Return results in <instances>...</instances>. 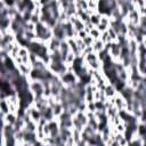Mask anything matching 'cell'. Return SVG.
<instances>
[{"label": "cell", "instance_id": "1", "mask_svg": "<svg viewBox=\"0 0 146 146\" xmlns=\"http://www.w3.org/2000/svg\"><path fill=\"white\" fill-rule=\"evenodd\" d=\"M29 90L32 92V95L34 96V99L41 98L44 96V86L42 83V81H34V80H30L29 83Z\"/></svg>", "mask_w": 146, "mask_h": 146}, {"label": "cell", "instance_id": "2", "mask_svg": "<svg viewBox=\"0 0 146 146\" xmlns=\"http://www.w3.org/2000/svg\"><path fill=\"white\" fill-rule=\"evenodd\" d=\"M113 105L119 110V112L120 111H123V110H125V107H127V100L117 92L114 97H113Z\"/></svg>", "mask_w": 146, "mask_h": 146}, {"label": "cell", "instance_id": "3", "mask_svg": "<svg viewBox=\"0 0 146 146\" xmlns=\"http://www.w3.org/2000/svg\"><path fill=\"white\" fill-rule=\"evenodd\" d=\"M60 40H58L57 38H51L48 42H47V49L49 52H54V51H58L59 50V46H60Z\"/></svg>", "mask_w": 146, "mask_h": 146}, {"label": "cell", "instance_id": "4", "mask_svg": "<svg viewBox=\"0 0 146 146\" xmlns=\"http://www.w3.org/2000/svg\"><path fill=\"white\" fill-rule=\"evenodd\" d=\"M70 51H71V49H70V46H68L67 41H66V40H63V41L60 42V46H59V52H60V55H62L63 62H64L66 55H67Z\"/></svg>", "mask_w": 146, "mask_h": 146}, {"label": "cell", "instance_id": "5", "mask_svg": "<svg viewBox=\"0 0 146 146\" xmlns=\"http://www.w3.org/2000/svg\"><path fill=\"white\" fill-rule=\"evenodd\" d=\"M104 94H105V96H106L107 98H113L117 92H116L115 88H114L112 84H107V86L105 87V89H104Z\"/></svg>", "mask_w": 146, "mask_h": 146}, {"label": "cell", "instance_id": "6", "mask_svg": "<svg viewBox=\"0 0 146 146\" xmlns=\"http://www.w3.org/2000/svg\"><path fill=\"white\" fill-rule=\"evenodd\" d=\"M105 49V43L99 39V40H95V42H94V44H92V50L95 51V52H100V51H103Z\"/></svg>", "mask_w": 146, "mask_h": 146}, {"label": "cell", "instance_id": "7", "mask_svg": "<svg viewBox=\"0 0 146 146\" xmlns=\"http://www.w3.org/2000/svg\"><path fill=\"white\" fill-rule=\"evenodd\" d=\"M0 103H1V116H6L7 114L10 113L9 105H8V103H7L6 99H2Z\"/></svg>", "mask_w": 146, "mask_h": 146}, {"label": "cell", "instance_id": "8", "mask_svg": "<svg viewBox=\"0 0 146 146\" xmlns=\"http://www.w3.org/2000/svg\"><path fill=\"white\" fill-rule=\"evenodd\" d=\"M52 111H54L55 117H59V116L62 115V113L64 112V107H63V105H62L60 103H57V104L52 107Z\"/></svg>", "mask_w": 146, "mask_h": 146}, {"label": "cell", "instance_id": "9", "mask_svg": "<svg viewBox=\"0 0 146 146\" xmlns=\"http://www.w3.org/2000/svg\"><path fill=\"white\" fill-rule=\"evenodd\" d=\"M90 23H91L94 26H97V25L100 23V14H99V13H94V14L90 16Z\"/></svg>", "mask_w": 146, "mask_h": 146}, {"label": "cell", "instance_id": "10", "mask_svg": "<svg viewBox=\"0 0 146 146\" xmlns=\"http://www.w3.org/2000/svg\"><path fill=\"white\" fill-rule=\"evenodd\" d=\"M111 22H112V18L108 15H100V23L99 24H103V25H106V26H111Z\"/></svg>", "mask_w": 146, "mask_h": 146}, {"label": "cell", "instance_id": "11", "mask_svg": "<svg viewBox=\"0 0 146 146\" xmlns=\"http://www.w3.org/2000/svg\"><path fill=\"white\" fill-rule=\"evenodd\" d=\"M89 35H91L95 40H99L100 39V35H102V33H100V31L97 29V27H94L90 32H89Z\"/></svg>", "mask_w": 146, "mask_h": 146}, {"label": "cell", "instance_id": "12", "mask_svg": "<svg viewBox=\"0 0 146 146\" xmlns=\"http://www.w3.org/2000/svg\"><path fill=\"white\" fill-rule=\"evenodd\" d=\"M100 40H102L105 44L112 43V40H111V38H110V35H108V32H107V31L102 33V35H100Z\"/></svg>", "mask_w": 146, "mask_h": 146}, {"label": "cell", "instance_id": "13", "mask_svg": "<svg viewBox=\"0 0 146 146\" xmlns=\"http://www.w3.org/2000/svg\"><path fill=\"white\" fill-rule=\"evenodd\" d=\"M83 42H84V44H86L87 47H92V44H94V42H95V39H94L91 35L88 34V36L83 40Z\"/></svg>", "mask_w": 146, "mask_h": 146}, {"label": "cell", "instance_id": "14", "mask_svg": "<svg viewBox=\"0 0 146 146\" xmlns=\"http://www.w3.org/2000/svg\"><path fill=\"white\" fill-rule=\"evenodd\" d=\"M87 112H96V106H95V102L91 103H87Z\"/></svg>", "mask_w": 146, "mask_h": 146}, {"label": "cell", "instance_id": "15", "mask_svg": "<svg viewBox=\"0 0 146 146\" xmlns=\"http://www.w3.org/2000/svg\"><path fill=\"white\" fill-rule=\"evenodd\" d=\"M139 26H140L141 29H146V16H140Z\"/></svg>", "mask_w": 146, "mask_h": 146}, {"label": "cell", "instance_id": "16", "mask_svg": "<svg viewBox=\"0 0 146 146\" xmlns=\"http://www.w3.org/2000/svg\"><path fill=\"white\" fill-rule=\"evenodd\" d=\"M76 36H78L79 39H81V40H84V39H86V38L88 36V33H87V32H86V31L83 30V31H81V32H79V33L76 34Z\"/></svg>", "mask_w": 146, "mask_h": 146}]
</instances>
